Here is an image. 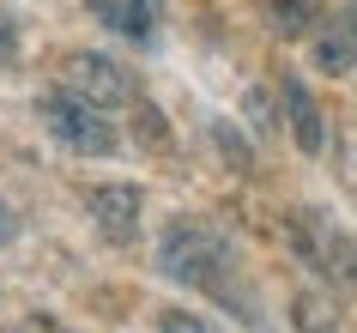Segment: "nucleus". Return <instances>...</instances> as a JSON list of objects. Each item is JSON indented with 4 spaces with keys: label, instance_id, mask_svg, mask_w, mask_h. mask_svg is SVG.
<instances>
[{
    "label": "nucleus",
    "instance_id": "1",
    "mask_svg": "<svg viewBox=\"0 0 357 333\" xmlns=\"http://www.w3.org/2000/svg\"><path fill=\"white\" fill-rule=\"evenodd\" d=\"M158 267H164L169 279L194 285V291H206V297H218V303H230L248 327L266 333V315L255 309V291L243 285V273H236V249H230V237L218 230V224H206V219H176V224L164 230Z\"/></svg>",
    "mask_w": 357,
    "mask_h": 333
},
{
    "label": "nucleus",
    "instance_id": "2",
    "mask_svg": "<svg viewBox=\"0 0 357 333\" xmlns=\"http://www.w3.org/2000/svg\"><path fill=\"white\" fill-rule=\"evenodd\" d=\"M284 237H291L297 260H309L333 291H351V297H357V237H351V230H339L327 212L303 206V212H291Z\"/></svg>",
    "mask_w": 357,
    "mask_h": 333
},
{
    "label": "nucleus",
    "instance_id": "6",
    "mask_svg": "<svg viewBox=\"0 0 357 333\" xmlns=\"http://www.w3.org/2000/svg\"><path fill=\"white\" fill-rule=\"evenodd\" d=\"M315 67L321 73H351L357 67V0L339 6L333 19L315 31Z\"/></svg>",
    "mask_w": 357,
    "mask_h": 333
},
{
    "label": "nucleus",
    "instance_id": "11",
    "mask_svg": "<svg viewBox=\"0 0 357 333\" xmlns=\"http://www.w3.org/2000/svg\"><path fill=\"white\" fill-rule=\"evenodd\" d=\"M158 333H212L200 315H188V309H164L158 315Z\"/></svg>",
    "mask_w": 357,
    "mask_h": 333
},
{
    "label": "nucleus",
    "instance_id": "3",
    "mask_svg": "<svg viewBox=\"0 0 357 333\" xmlns=\"http://www.w3.org/2000/svg\"><path fill=\"white\" fill-rule=\"evenodd\" d=\"M37 115H43V128L55 133L67 151H85V158H109L121 140H115V128L103 121V115L91 110V103H79V97H67L55 85V91H43L37 97Z\"/></svg>",
    "mask_w": 357,
    "mask_h": 333
},
{
    "label": "nucleus",
    "instance_id": "7",
    "mask_svg": "<svg viewBox=\"0 0 357 333\" xmlns=\"http://www.w3.org/2000/svg\"><path fill=\"white\" fill-rule=\"evenodd\" d=\"M85 6L103 31L128 43H151V31H158V0H85Z\"/></svg>",
    "mask_w": 357,
    "mask_h": 333
},
{
    "label": "nucleus",
    "instance_id": "5",
    "mask_svg": "<svg viewBox=\"0 0 357 333\" xmlns=\"http://www.w3.org/2000/svg\"><path fill=\"white\" fill-rule=\"evenodd\" d=\"M85 212H91V224H97L109 242H133V237H139L146 194H139L133 182H97L91 194H85Z\"/></svg>",
    "mask_w": 357,
    "mask_h": 333
},
{
    "label": "nucleus",
    "instance_id": "13",
    "mask_svg": "<svg viewBox=\"0 0 357 333\" xmlns=\"http://www.w3.org/2000/svg\"><path fill=\"white\" fill-rule=\"evenodd\" d=\"M13 333H67V327H61V321H49V315H24Z\"/></svg>",
    "mask_w": 357,
    "mask_h": 333
},
{
    "label": "nucleus",
    "instance_id": "9",
    "mask_svg": "<svg viewBox=\"0 0 357 333\" xmlns=\"http://www.w3.org/2000/svg\"><path fill=\"white\" fill-rule=\"evenodd\" d=\"M261 19H266V31L273 37H309L315 31V19H321V6L315 0H261Z\"/></svg>",
    "mask_w": 357,
    "mask_h": 333
},
{
    "label": "nucleus",
    "instance_id": "12",
    "mask_svg": "<svg viewBox=\"0 0 357 333\" xmlns=\"http://www.w3.org/2000/svg\"><path fill=\"white\" fill-rule=\"evenodd\" d=\"M13 55H19V24H13L6 13H0V73L13 67Z\"/></svg>",
    "mask_w": 357,
    "mask_h": 333
},
{
    "label": "nucleus",
    "instance_id": "4",
    "mask_svg": "<svg viewBox=\"0 0 357 333\" xmlns=\"http://www.w3.org/2000/svg\"><path fill=\"white\" fill-rule=\"evenodd\" d=\"M61 91L79 97V103H91V110H115V103H133V73L115 67L109 55L79 49V55L61 61Z\"/></svg>",
    "mask_w": 357,
    "mask_h": 333
},
{
    "label": "nucleus",
    "instance_id": "14",
    "mask_svg": "<svg viewBox=\"0 0 357 333\" xmlns=\"http://www.w3.org/2000/svg\"><path fill=\"white\" fill-rule=\"evenodd\" d=\"M13 237H19V212L0 200V242H13Z\"/></svg>",
    "mask_w": 357,
    "mask_h": 333
},
{
    "label": "nucleus",
    "instance_id": "10",
    "mask_svg": "<svg viewBox=\"0 0 357 333\" xmlns=\"http://www.w3.org/2000/svg\"><path fill=\"white\" fill-rule=\"evenodd\" d=\"M291 321H297V333H345V315H339V303L327 291H297Z\"/></svg>",
    "mask_w": 357,
    "mask_h": 333
},
{
    "label": "nucleus",
    "instance_id": "8",
    "mask_svg": "<svg viewBox=\"0 0 357 333\" xmlns=\"http://www.w3.org/2000/svg\"><path fill=\"white\" fill-rule=\"evenodd\" d=\"M279 97H284V115H291V133H297V146L315 158V151L327 146V128H321V103L309 97V85H303V79H284Z\"/></svg>",
    "mask_w": 357,
    "mask_h": 333
}]
</instances>
